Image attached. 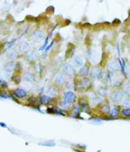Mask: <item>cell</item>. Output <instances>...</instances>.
Here are the masks:
<instances>
[{"label": "cell", "instance_id": "8", "mask_svg": "<svg viewBox=\"0 0 130 152\" xmlns=\"http://www.w3.org/2000/svg\"><path fill=\"white\" fill-rule=\"evenodd\" d=\"M30 49V45L28 44V42H25V41H22L21 42L20 45H19V50L21 52H26Z\"/></svg>", "mask_w": 130, "mask_h": 152}, {"label": "cell", "instance_id": "18", "mask_svg": "<svg viewBox=\"0 0 130 152\" xmlns=\"http://www.w3.org/2000/svg\"><path fill=\"white\" fill-rule=\"evenodd\" d=\"M123 92L126 95H130V82H127L123 85Z\"/></svg>", "mask_w": 130, "mask_h": 152}, {"label": "cell", "instance_id": "6", "mask_svg": "<svg viewBox=\"0 0 130 152\" xmlns=\"http://www.w3.org/2000/svg\"><path fill=\"white\" fill-rule=\"evenodd\" d=\"M64 99L66 100V101H69L71 103H72L73 101H74L76 98L75 94L72 91H67L64 94Z\"/></svg>", "mask_w": 130, "mask_h": 152}, {"label": "cell", "instance_id": "28", "mask_svg": "<svg viewBox=\"0 0 130 152\" xmlns=\"http://www.w3.org/2000/svg\"><path fill=\"white\" fill-rule=\"evenodd\" d=\"M99 94H100V95H103V96L106 95H107L106 89H104V88H101V89L99 90Z\"/></svg>", "mask_w": 130, "mask_h": 152}, {"label": "cell", "instance_id": "22", "mask_svg": "<svg viewBox=\"0 0 130 152\" xmlns=\"http://www.w3.org/2000/svg\"><path fill=\"white\" fill-rule=\"evenodd\" d=\"M124 75L127 76H130V63L125 64V66H124Z\"/></svg>", "mask_w": 130, "mask_h": 152}, {"label": "cell", "instance_id": "3", "mask_svg": "<svg viewBox=\"0 0 130 152\" xmlns=\"http://www.w3.org/2000/svg\"><path fill=\"white\" fill-rule=\"evenodd\" d=\"M122 98H123V94L120 91H114L110 95V98L115 103H117V102H120V101H122Z\"/></svg>", "mask_w": 130, "mask_h": 152}, {"label": "cell", "instance_id": "31", "mask_svg": "<svg viewBox=\"0 0 130 152\" xmlns=\"http://www.w3.org/2000/svg\"><path fill=\"white\" fill-rule=\"evenodd\" d=\"M12 80H14L15 83H19L21 81V77L20 76H14L12 78Z\"/></svg>", "mask_w": 130, "mask_h": 152}, {"label": "cell", "instance_id": "36", "mask_svg": "<svg viewBox=\"0 0 130 152\" xmlns=\"http://www.w3.org/2000/svg\"><path fill=\"white\" fill-rule=\"evenodd\" d=\"M92 123H93V124H96V125H98V124H100L101 123V121L99 120V119H95L94 121H92Z\"/></svg>", "mask_w": 130, "mask_h": 152}, {"label": "cell", "instance_id": "13", "mask_svg": "<svg viewBox=\"0 0 130 152\" xmlns=\"http://www.w3.org/2000/svg\"><path fill=\"white\" fill-rule=\"evenodd\" d=\"M15 95L17 98H25L26 96V91H24L23 89H16L14 92Z\"/></svg>", "mask_w": 130, "mask_h": 152}, {"label": "cell", "instance_id": "27", "mask_svg": "<svg viewBox=\"0 0 130 152\" xmlns=\"http://www.w3.org/2000/svg\"><path fill=\"white\" fill-rule=\"evenodd\" d=\"M91 100H92V102H93L95 104H99L102 101V99H101L100 98H99L98 96H96V95Z\"/></svg>", "mask_w": 130, "mask_h": 152}, {"label": "cell", "instance_id": "30", "mask_svg": "<svg viewBox=\"0 0 130 152\" xmlns=\"http://www.w3.org/2000/svg\"><path fill=\"white\" fill-rule=\"evenodd\" d=\"M101 110H102V112H104V113H106V114H107V113H109V106H103L102 108H101Z\"/></svg>", "mask_w": 130, "mask_h": 152}, {"label": "cell", "instance_id": "37", "mask_svg": "<svg viewBox=\"0 0 130 152\" xmlns=\"http://www.w3.org/2000/svg\"><path fill=\"white\" fill-rule=\"evenodd\" d=\"M0 125H2V127H6V125H5V124H3V123H0Z\"/></svg>", "mask_w": 130, "mask_h": 152}, {"label": "cell", "instance_id": "23", "mask_svg": "<svg viewBox=\"0 0 130 152\" xmlns=\"http://www.w3.org/2000/svg\"><path fill=\"white\" fill-rule=\"evenodd\" d=\"M61 107H62V108H65V109H66V108H70V106L71 105V102H69V101H66V100L64 99L63 101H61Z\"/></svg>", "mask_w": 130, "mask_h": 152}, {"label": "cell", "instance_id": "1", "mask_svg": "<svg viewBox=\"0 0 130 152\" xmlns=\"http://www.w3.org/2000/svg\"><path fill=\"white\" fill-rule=\"evenodd\" d=\"M32 38H33L34 42L36 43H40L41 41L44 38V34L42 31H35L32 34Z\"/></svg>", "mask_w": 130, "mask_h": 152}, {"label": "cell", "instance_id": "25", "mask_svg": "<svg viewBox=\"0 0 130 152\" xmlns=\"http://www.w3.org/2000/svg\"><path fill=\"white\" fill-rule=\"evenodd\" d=\"M122 115L124 117H130V108H126L122 111Z\"/></svg>", "mask_w": 130, "mask_h": 152}, {"label": "cell", "instance_id": "38", "mask_svg": "<svg viewBox=\"0 0 130 152\" xmlns=\"http://www.w3.org/2000/svg\"><path fill=\"white\" fill-rule=\"evenodd\" d=\"M0 82H2V80H1V76H0Z\"/></svg>", "mask_w": 130, "mask_h": 152}, {"label": "cell", "instance_id": "29", "mask_svg": "<svg viewBox=\"0 0 130 152\" xmlns=\"http://www.w3.org/2000/svg\"><path fill=\"white\" fill-rule=\"evenodd\" d=\"M78 114H79V108L77 107V106H75L73 111V116L76 117L77 115H78Z\"/></svg>", "mask_w": 130, "mask_h": 152}, {"label": "cell", "instance_id": "14", "mask_svg": "<svg viewBox=\"0 0 130 152\" xmlns=\"http://www.w3.org/2000/svg\"><path fill=\"white\" fill-rule=\"evenodd\" d=\"M26 57H27V59L28 61H35V60H37V59H38V55H37V53H36L35 51H32V52H30L28 54Z\"/></svg>", "mask_w": 130, "mask_h": 152}, {"label": "cell", "instance_id": "26", "mask_svg": "<svg viewBox=\"0 0 130 152\" xmlns=\"http://www.w3.org/2000/svg\"><path fill=\"white\" fill-rule=\"evenodd\" d=\"M122 105L125 108H130V98H127L122 103Z\"/></svg>", "mask_w": 130, "mask_h": 152}, {"label": "cell", "instance_id": "5", "mask_svg": "<svg viewBox=\"0 0 130 152\" xmlns=\"http://www.w3.org/2000/svg\"><path fill=\"white\" fill-rule=\"evenodd\" d=\"M64 72L67 75L71 76V77L73 76L74 74H75V70H74L73 66H71L70 64H66V65H65L64 67Z\"/></svg>", "mask_w": 130, "mask_h": 152}, {"label": "cell", "instance_id": "32", "mask_svg": "<svg viewBox=\"0 0 130 152\" xmlns=\"http://www.w3.org/2000/svg\"><path fill=\"white\" fill-rule=\"evenodd\" d=\"M15 42V41H14ZM14 42L13 41H12V42H8L6 45V46H5V48H6V49H10L11 47L12 46L13 44H14Z\"/></svg>", "mask_w": 130, "mask_h": 152}, {"label": "cell", "instance_id": "34", "mask_svg": "<svg viewBox=\"0 0 130 152\" xmlns=\"http://www.w3.org/2000/svg\"><path fill=\"white\" fill-rule=\"evenodd\" d=\"M121 84V79L119 78V79H115L113 82V85H119V84Z\"/></svg>", "mask_w": 130, "mask_h": 152}, {"label": "cell", "instance_id": "2", "mask_svg": "<svg viewBox=\"0 0 130 152\" xmlns=\"http://www.w3.org/2000/svg\"><path fill=\"white\" fill-rule=\"evenodd\" d=\"M120 64H118L115 61H110L107 64V69L109 70L110 72H118L120 70Z\"/></svg>", "mask_w": 130, "mask_h": 152}, {"label": "cell", "instance_id": "35", "mask_svg": "<svg viewBox=\"0 0 130 152\" xmlns=\"http://www.w3.org/2000/svg\"><path fill=\"white\" fill-rule=\"evenodd\" d=\"M53 44H54V42H51V43H50V45H49V46L48 47V48H45V53H47V52H48L49 49H50V48H51V47H52Z\"/></svg>", "mask_w": 130, "mask_h": 152}, {"label": "cell", "instance_id": "33", "mask_svg": "<svg viewBox=\"0 0 130 152\" xmlns=\"http://www.w3.org/2000/svg\"><path fill=\"white\" fill-rule=\"evenodd\" d=\"M35 72H37V73H40L41 66L39 65H36L35 67Z\"/></svg>", "mask_w": 130, "mask_h": 152}, {"label": "cell", "instance_id": "11", "mask_svg": "<svg viewBox=\"0 0 130 152\" xmlns=\"http://www.w3.org/2000/svg\"><path fill=\"white\" fill-rule=\"evenodd\" d=\"M23 78L25 82H34L35 81V76L32 74H31L30 72H25V74H24Z\"/></svg>", "mask_w": 130, "mask_h": 152}, {"label": "cell", "instance_id": "12", "mask_svg": "<svg viewBox=\"0 0 130 152\" xmlns=\"http://www.w3.org/2000/svg\"><path fill=\"white\" fill-rule=\"evenodd\" d=\"M66 82V76L63 74H58L55 78V82L57 84H62Z\"/></svg>", "mask_w": 130, "mask_h": 152}, {"label": "cell", "instance_id": "4", "mask_svg": "<svg viewBox=\"0 0 130 152\" xmlns=\"http://www.w3.org/2000/svg\"><path fill=\"white\" fill-rule=\"evenodd\" d=\"M90 75L92 78H98L102 75V70H101L100 68H97V67L93 68L92 70L90 71Z\"/></svg>", "mask_w": 130, "mask_h": 152}, {"label": "cell", "instance_id": "16", "mask_svg": "<svg viewBox=\"0 0 130 152\" xmlns=\"http://www.w3.org/2000/svg\"><path fill=\"white\" fill-rule=\"evenodd\" d=\"M50 100H51V98L48 95H42L41 98V102L42 104L47 105V104L50 103Z\"/></svg>", "mask_w": 130, "mask_h": 152}, {"label": "cell", "instance_id": "19", "mask_svg": "<svg viewBox=\"0 0 130 152\" xmlns=\"http://www.w3.org/2000/svg\"><path fill=\"white\" fill-rule=\"evenodd\" d=\"M18 55H19V53H18L16 50H12L8 53V56L10 59H15L18 57Z\"/></svg>", "mask_w": 130, "mask_h": 152}, {"label": "cell", "instance_id": "7", "mask_svg": "<svg viewBox=\"0 0 130 152\" xmlns=\"http://www.w3.org/2000/svg\"><path fill=\"white\" fill-rule=\"evenodd\" d=\"M15 66V64H14L13 61H8V62H7L4 66L5 72H6V73H8V74H9V73H11V72H12L13 71H14Z\"/></svg>", "mask_w": 130, "mask_h": 152}, {"label": "cell", "instance_id": "15", "mask_svg": "<svg viewBox=\"0 0 130 152\" xmlns=\"http://www.w3.org/2000/svg\"><path fill=\"white\" fill-rule=\"evenodd\" d=\"M89 56H90V60L95 62V61H97V59H98V53L97 51L95 50L90 51V52L89 53Z\"/></svg>", "mask_w": 130, "mask_h": 152}, {"label": "cell", "instance_id": "21", "mask_svg": "<svg viewBox=\"0 0 130 152\" xmlns=\"http://www.w3.org/2000/svg\"><path fill=\"white\" fill-rule=\"evenodd\" d=\"M119 113H120V111H119V108H116V107H114V108H113L111 109V111H110V115H111L112 117H113V118H115V117H116L119 114Z\"/></svg>", "mask_w": 130, "mask_h": 152}, {"label": "cell", "instance_id": "9", "mask_svg": "<svg viewBox=\"0 0 130 152\" xmlns=\"http://www.w3.org/2000/svg\"><path fill=\"white\" fill-rule=\"evenodd\" d=\"M90 81L88 79H84V80H82L81 82H80L79 84H78V89H84V90H86L87 89L90 87Z\"/></svg>", "mask_w": 130, "mask_h": 152}, {"label": "cell", "instance_id": "17", "mask_svg": "<svg viewBox=\"0 0 130 152\" xmlns=\"http://www.w3.org/2000/svg\"><path fill=\"white\" fill-rule=\"evenodd\" d=\"M79 73L83 76L86 75L89 73L88 67H86V66H83V67H81L80 68V71H79Z\"/></svg>", "mask_w": 130, "mask_h": 152}, {"label": "cell", "instance_id": "10", "mask_svg": "<svg viewBox=\"0 0 130 152\" xmlns=\"http://www.w3.org/2000/svg\"><path fill=\"white\" fill-rule=\"evenodd\" d=\"M73 61L76 67H80V66L84 65V60H83V59H82L80 56H79V55H75V56L73 57Z\"/></svg>", "mask_w": 130, "mask_h": 152}, {"label": "cell", "instance_id": "20", "mask_svg": "<svg viewBox=\"0 0 130 152\" xmlns=\"http://www.w3.org/2000/svg\"><path fill=\"white\" fill-rule=\"evenodd\" d=\"M48 93L49 95H50V96H55L57 94V89L55 87H50V88H49Z\"/></svg>", "mask_w": 130, "mask_h": 152}, {"label": "cell", "instance_id": "24", "mask_svg": "<svg viewBox=\"0 0 130 152\" xmlns=\"http://www.w3.org/2000/svg\"><path fill=\"white\" fill-rule=\"evenodd\" d=\"M40 145H44V146H48V147H52V146L55 145V143L54 141H48V142H41V143H39Z\"/></svg>", "mask_w": 130, "mask_h": 152}]
</instances>
